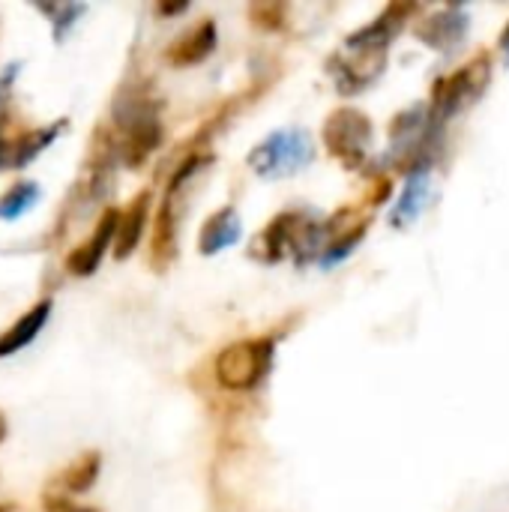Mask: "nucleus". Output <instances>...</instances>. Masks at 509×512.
I'll use <instances>...</instances> for the list:
<instances>
[{"label": "nucleus", "instance_id": "f257e3e1", "mask_svg": "<svg viewBox=\"0 0 509 512\" xmlns=\"http://www.w3.org/2000/svg\"><path fill=\"white\" fill-rule=\"evenodd\" d=\"M273 363V339H240L216 357V381L231 393L255 390Z\"/></svg>", "mask_w": 509, "mask_h": 512}, {"label": "nucleus", "instance_id": "f03ea898", "mask_svg": "<svg viewBox=\"0 0 509 512\" xmlns=\"http://www.w3.org/2000/svg\"><path fill=\"white\" fill-rule=\"evenodd\" d=\"M312 138L306 135V129H285L270 135L267 141H261L252 156H249V168L255 174L264 177H279L288 171H300L303 165L312 162Z\"/></svg>", "mask_w": 509, "mask_h": 512}, {"label": "nucleus", "instance_id": "7ed1b4c3", "mask_svg": "<svg viewBox=\"0 0 509 512\" xmlns=\"http://www.w3.org/2000/svg\"><path fill=\"white\" fill-rule=\"evenodd\" d=\"M489 72H492V57L489 54H477L471 57L456 75L438 81V87L432 90V105L438 120H447L450 114L462 111L465 105H471L489 84ZM432 114V117H435Z\"/></svg>", "mask_w": 509, "mask_h": 512}, {"label": "nucleus", "instance_id": "20e7f679", "mask_svg": "<svg viewBox=\"0 0 509 512\" xmlns=\"http://www.w3.org/2000/svg\"><path fill=\"white\" fill-rule=\"evenodd\" d=\"M324 144L342 165L360 168L372 144V120L357 108H339L324 123Z\"/></svg>", "mask_w": 509, "mask_h": 512}, {"label": "nucleus", "instance_id": "39448f33", "mask_svg": "<svg viewBox=\"0 0 509 512\" xmlns=\"http://www.w3.org/2000/svg\"><path fill=\"white\" fill-rule=\"evenodd\" d=\"M117 228H120V210L111 207V210L102 213V219H99L93 237H90L84 246H78V249L66 258L69 273H75V276H90V273H96L102 255H105L108 246L117 240Z\"/></svg>", "mask_w": 509, "mask_h": 512}, {"label": "nucleus", "instance_id": "423d86ee", "mask_svg": "<svg viewBox=\"0 0 509 512\" xmlns=\"http://www.w3.org/2000/svg\"><path fill=\"white\" fill-rule=\"evenodd\" d=\"M384 63H387V48H351V57L339 60V72H333L339 90L357 93V90L369 87L381 75Z\"/></svg>", "mask_w": 509, "mask_h": 512}, {"label": "nucleus", "instance_id": "0eeeda50", "mask_svg": "<svg viewBox=\"0 0 509 512\" xmlns=\"http://www.w3.org/2000/svg\"><path fill=\"white\" fill-rule=\"evenodd\" d=\"M213 48H216V24L210 18H204L201 24L186 30L177 42H171L165 57L171 66H195V63L207 60L213 54Z\"/></svg>", "mask_w": 509, "mask_h": 512}, {"label": "nucleus", "instance_id": "6e6552de", "mask_svg": "<svg viewBox=\"0 0 509 512\" xmlns=\"http://www.w3.org/2000/svg\"><path fill=\"white\" fill-rule=\"evenodd\" d=\"M147 210H150V192L144 189L129 207L126 213H120V228H117V240H114V258L123 261L135 252V246L141 243V231L147 225Z\"/></svg>", "mask_w": 509, "mask_h": 512}, {"label": "nucleus", "instance_id": "1a4fd4ad", "mask_svg": "<svg viewBox=\"0 0 509 512\" xmlns=\"http://www.w3.org/2000/svg\"><path fill=\"white\" fill-rule=\"evenodd\" d=\"M48 315H51V300L36 303L18 324H12V327L0 336V357H9V354L27 348V345L39 336V330L45 327Z\"/></svg>", "mask_w": 509, "mask_h": 512}, {"label": "nucleus", "instance_id": "9d476101", "mask_svg": "<svg viewBox=\"0 0 509 512\" xmlns=\"http://www.w3.org/2000/svg\"><path fill=\"white\" fill-rule=\"evenodd\" d=\"M237 237H240V219H237L234 207H222V210H216V213L204 222V228H201V243H198V246H201L204 255H216L219 249L234 246Z\"/></svg>", "mask_w": 509, "mask_h": 512}, {"label": "nucleus", "instance_id": "9b49d317", "mask_svg": "<svg viewBox=\"0 0 509 512\" xmlns=\"http://www.w3.org/2000/svg\"><path fill=\"white\" fill-rule=\"evenodd\" d=\"M465 30H468V21H465L462 15H456L453 9H447V12H438L432 21L420 24V27H417V36H420L423 42H429L432 48L447 51L453 42H462Z\"/></svg>", "mask_w": 509, "mask_h": 512}, {"label": "nucleus", "instance_id": "f8f14e48", "mask_svg": "<svg viewBox=\"0 0 509 512\" xmlns=\"http://www.w3.org/2000/svg\"><path fill=\"white\" fill-rule=\"evenodd\" d=\"M174 237H177V216L171 198H165L159 216H156V234H153V258L159 264L174 258Z\"/></svg>", "mask_w": 509, "mask_h": 512}, {"label": "nucleus", "instance_id": "ddd939ff", "mask_svg": "<svg viewBox=\"0 0 509 512\" xmlns=\"http://www.w3.org/2000/svg\"><path fill=\"white\" fill-rule=\"evenodd\" d=\"M99 453H84L66 474H63V486L69 489V492H87L93 483H96V477H99Z\"/></svg>", "mask_w": 509, "mask_h": 512}, {"label": "nucleus", "instance_id": "4468645a", "mask_svg": "<svg viewBox=\"0 0 509 512\" xmlns=\"http://www.w3.org/2000/svg\"><path fill=\"white\" fill-rule=\"evenodd\" d=\"M39 198V186L24 180L18 186H12L3 198H0V219H18L33 201Z\"/></svg>", "mask_w": 509, "mask_h": 512}, {"label": "nucleus", "instance_id": "2eb2a0df", "mask_svg": "<svg viewBox=\"0 0 509 512\" xmlns=\"http://www.w3.org/2000/svg\"><path fill=\"white\" fill-rule=\"evenodd\" d=\"M54 135H57V126H51V129H45V132H33V135L21 138V141L12 147V165H27L36 153H42V150L48 147V141H54Z\"/></svg>", "mask_w": 509, "mask_h": 512}, {"label": "nucleus", "instance_id": "dca6fc26", "mask_svg": "<svg viewBox=\"0 0 509 512\" xmlns=\"http://www.w3.org/2000/svg\"><path fill=\"white\" fill-rule=\"evenodd\" d=\"M249 18L258 30H282L285 24V6L282 3H252Z\"/></svg>", "mask_w": 509, "mask_h": 512}, {"label": "nucleus", "instance_id": "f3484780", "mask_svg": "<svg viewBox=\"0 0 509 512\" xmlns=\"http://www.w3.org/2000/svg\"><path fill=\"white\" fill-rule=\"evenodd\" d=\"M423 198H426V180H423V177H417V180L408 186V195H405L402 207L396 210V225L408 222V210H411V219H414V213L420 210V201H423Z\"/></svg>", "mask_w": 509, "mask_h": 512}, {"label": "nucleus", "instance_id": "a211bd4d", "mask_svg": "<svg viewBox=\"0 0 509 512\" xmlns=\"http://www.w3.org/2000/svg\"><path fill=\"white\" fill-rule=\"evenodd\" d=\"M3 165H12V147L6 141H0V168Z\"/></svg>", "mask_w": 509, "mask_h": 512}, {"label": "nucleus", "instance_id": "6ab92c4d", "mask_svg": "<svg viewBox=\"0 0 509 512\" xmlns=\"http://www.w3.org/2000/svg\"><path fill=\"white\" fill-rule=\"evenodd\" d=\"M501 51H504V57H507L509 63V24L501 30Z\"/></svg>", "mask_w": 509, "mask_h": 512}, {"label": "nucleus", "instance_id": "aec40b11", "mask_svg": "<svg viewBox=\"0 0 509 512\" xmlns=\"http://www.w3.org/2000/svg\"><path fill=\"white\" fill-rule=\"evenodd\" d=\"M186 9V3H177V6H159V12L162 15H177V12H183Z\"/></svg>", "mask_w": 509, "mask_h": 512}, {"label": "nucleus", "instance_id": "412c9836", "mask_svg": "<svg viewBox=\"0 0 509 512\" xmlns=\"http://www.w3.org/2000/svg\"><path fill=\"white\" fill-rule=\"evenodd\" d=\"M3 438H6V417L0 414V444H3Z\"/></svg>", "mask_w": 509, "mask_h": 512}, {"label": "nucleus", "instance_id": "4be33fe9", "mask_svg": "<svg viewBox=\"0 0 509 512\" xmlns=\"http://www.w3.org/2000/svg\"><path fill=\"white\" fill-rule=\"evenodd\" d=\"M60 512H96V510H87V507H63Z\"/></svg>", "mask_w": 509, "mask_h": 512}, {"label": "nucleus", "instance_id": "5701e85b", "mask_svg": "<svg viewBox=\"0 0 509 512\" xmlns=\"http://www.w3.org/2000/svg\"><path fill=\"white\" fill-rule=\"evenodd\" d=\"M0 512H9V510H6V507H0Z\"/></svg>", "mask_w": 509, "mask_h": 512}]
</instances>
